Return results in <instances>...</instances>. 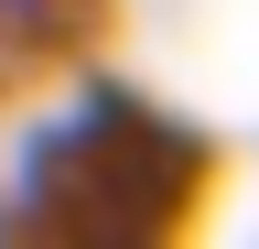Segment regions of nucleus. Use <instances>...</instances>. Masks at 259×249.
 <instances>
[{"mask_svg": "<svg viewBox=\"0 0 259 249\" xmlns=\"http://www.w3.org/2000/svg\"><path fill=\"white\" fill-rule=\"evenodd\" d=\"M54 11V0H0V22H11V33H22V22H44Z\"/></svg>", "mask_w": 259, "mask_h": 249, "instance_id": "f257e3e1", "label": "nucleus"}]
</instances>
